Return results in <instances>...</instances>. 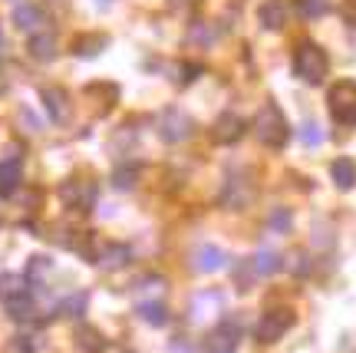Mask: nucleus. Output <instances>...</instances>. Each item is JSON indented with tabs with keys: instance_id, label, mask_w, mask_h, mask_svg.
I'll list each match as a JSON object with an SVG mask.
<instances>
[{
	"instance_id": "nucleus-29",
	"label": "nucleus",
	"mask_w": 356,
	"mask_h": 353,
	"mask_svg": "<svg viewBox=\"0 0 356 353\" xmlns=\"http://www.w3.org/2000/svg\"><path fill=\"white\" fill-rule=\"evenodd\" d=\"M291 261H287V267H291V274L293 278H304L307 271H310V258H307L304 251H293V254H287Z\"/></svg>"
},
{
	"instance_id": "nucleus-28",
	"label": "nucleus",
	"mask_w": 356,
	"mask_h": 353,
	"mask_svg": "<svg viewBox=\"0 0 356 353\" xmlns=\"http://www.w3.org/2000/svg\"><path fill=\"white\" fill-rule=\"evenodd\" d=\"M188 40H198L202 47H211V43H215V30H211V26L204 24V20H198V24H191Z\"/></svg>"
},
{
	"instance_id": "nucleus-22",
	"label": "nucleus",
	"mask_w": 356,
	"mask_h": 353,
	"mask_svg": "<svg viewBox=\"0 0 356 353\" xmlns=\"http://www.w3.org/2000/svg\"><path fill=\"white\" fill-rule=\"evenodd\" d=\"M280 254L277 251H270V248H261V251L254 254V271L261 274V278H270V274H277L280 271Z\"/></svg>"
},
{
	"instance_id": "nucleus-17",
	"label": "nucleus",
	"mask_w": 356,
	"mask_h": 353,
	"mask_svg": "<svg viewBox=\"0 0 356 353\" xmlns=\"http://www.w3.org/2000/svg\"><path fill=\"white\" fill-rule=\"evenodd\" d=\"M50 274H53V258L33 254L30 265H26V284H30V288H43V284L50 281Z\"/></svg>"
},
{
	"instance_id": "nucleus-24",
	"label": "nucleus",
	"mask_w": 356,
	"mask_h": 353,
	"mask_svg": "<svg viewBox=\"0 0 356 353\" xmlns=\"http://www.w3.org/2000/svg\"><path fill=\"white\" fill-rule=\"evenodd\" d=\"M86 304H89V294L86 290H76V294H70L60 301V314L63 317H83L86 314Z\"/></svg>"
},
{
	"instance_id": "nucleus-25",
	"label": "nucleus",
	"mask_w": 356,
	"mask_h": 353,
	"mask_svg": "<svg viewBox=\"0 0 356 353\" xmlns=\"http://www.w3.org/2000/svg\"><path fill=\"white\" fill-rule=\"evenodd\" d=\"M297 10L304 20H317L323 13H330V0H297Z\"/></svg>"
},
{
	"instance_id": "nucleus-3",
	"label": "nucleus",
	"mask_w": 356,
	"mask_h": 353,
	"mask_svg": "<svg viewBox=\"0 0 356 353\" xmlns=\"http://www.w3.org/2000/svg\"><path fill=\"white\" fill-rule=\"evenodd\" d=\"M96 195H99V185H96V178H89V175H70L60 185V198L73 212H92Z\"/></svg>"
},
{
	"instance_id": "nucleus-23",
	"label": "nucleus",
	"mask_w": 356,
	"mask_h": 353,
	"mask_svg": "<svg viewBox=\"0 0 356 353\" xmlns=\"http://www.w3.org/2000/svg\"><path fill=\"white\" fill-rule=\"evenodd\" d=\"M139 317L145 324H152V327H162L168 320V311L162 301H139Z\"/></svg>"
},
{
	"instance_id": "nucleus-36",
	"label": "nucleus",
	"mask_w": 356,
	"mask_h": 353,
	"mask_svg": "<svg viewBox=\"0 0 356 353\" xmlns=\"http://www.w3.org/2000/svg\"><path fill=\"white\" fill-rule=\"evenodd\" d=\"M7 86H10V70H7V66H0V96L7 93Z\"/></svg>"
},
{
	"instance_id": "nucleus-4",
	"label": "nucleus",
	"mask_w": 356,
	"mask_h": 353,
	"mask_svg": "<svg viewBox=\"0 0 356 353\" xmlns=\"http://www.w3.org/2000/svg\"><path fill=\"white\" fill-rule=\"evenodd\" d=\"M327 109L340 126H356V83L353 79H340L333 83L327 93Z\"/></svg>"
},
{
	"instance_id": "nucleus-1",
	"label": "nucleus",
	"mask_w": 356,
	"mask_h": 353,
	"mask_svg": "<svg viewBox=\"0 0 356 353\" xmlns=\"http://www.w3.org/2000/svg\"><path fill=\"white\" fill-rule=\"evenodd\" d=\"M293 73L300 76L304 83H310V86L323 83V76L330 73V60H327L323 47H317L314 40H300L293 47Z\"/></svg>"
},
{
	"instance_id": "nucleus-31",
	"label": "nucleus",
	"mask_w": 356,
	"mask_h": 353,
	"mask_svg": "<svg viewBox=\"0 0 356 353\" xmlns=\"http://www.w3.org/2000/svg\"><path fill=\"white\" fill-rule=\"evenodd\" d=\"M320 139H323V132H320L317 123H304V129H300V142L314 149V146H320Z\"/></svg>"
},
{
	"instance_id": "nucleus-20",
	"label": "nucleus",
	"mask_w": 356,
	"mask_h": 353,
	"mask_svg": "<svg viewBox=\"0 0 356 353\" xmlns=\"http://www.w3.org/2000/svg\"><path fill=\"white\" fill-rule=\"evenodd\" d=\"M330 178L337 182V189L350 191V189L356 185V162H353V159H346V155L333 159V165H330Z\"/></svg>"
},
{
	"instance_id": "nucleus-12",
	"label": "nucleus",
	"mask_w": 356,
	"mask_h": 353,
	"mask_svg": "<svg viewBox=\"0 0 356 353\" xmlns=\"http://www.w3.org/2000/svg\"><path fill=\"white\" fill-rule=\"evenodd\" d=\"M225 265H228V254L221 251V248H215V244H202V248L195 251V258H191V267L202 271V274H215V271H221Z\"/></svg>"
},
{
	"instance_id": "nucleus-10",
	"label": "nucleus",
	"mask_w": 356,
	"mask_h": 353,
	"mask_svg": "<svg viewBox=\"0 0 356 353\" xmlns=\"http://www.w3.org/2000/svg\"><path fill=\"white\" fill-rule=\"evenodd\" d=\"M221 307H225V294H221V290H202V294L191 297V314L188 317L195 324H204V320L211 314H218Z\"/></svg>"
},
{
	"instance_id": "nucleus-14",
	"label": "nucleus",
	"mask_w": 356,
	"mask_h": 353,
	"mask_svg": "<svg viewBox=\"0 0 356 353\" xmlns=\"http://www.w3.org/2000/svg\"><path fill=\"white\" fill-rule=\"evenodd\" d=\"M13 26L26 30V33H40V30H47V13L40 7H33V3H20L13 10Z\"/></svg>"
},
{
	"instance_id": "nucleus-32",
	"label": "nucleus",
	"mask_w": 356,
	"mask_h": 353,
	"mask_svg": "<svg viewBox=\"0 0 356 353\" xmlns=\"http://www.w3.org/2000/svg\"><path fill=\"white\" fill-rule=\"evenodd\" d=\"M3 353H33V343H30V337H13V340L3 347Z\"/></svg>"
},
{
	"instance_id": "nucleus-2",
	"label": "nucleus",
	"mask_w": 356,
	"mask_h": 353,
	"mask_svg": "<svg viewBox=\"0 0 356 353\" xmlns=\"http://www.w3.org/2000/svg\"><path fill=\"white\" fill-rule=\"evenodd\" d=\"M254 136L261 146L267 149H280L284 142L291 139V126H287V119L284 113L277 109V102H264L254 116Z\"/></svg>"
},
{
	"instance_id": "nucleus-33",
	"label": "nucleus",
	"mask_w": 356,
	"mask_h": 353,
	"mask_svg": "<svg viewBox=\"0 0 356 353\" xmlns=\"http://www.w3.org/2000/svg\"><path fill=\"white\" fill-rule=\"evenodd\" d=\"M168 353H198V350H195V343H191L188 337H172V343H168Z\"/></svg>"
},
{
	"instance_id": "nucleus-27",
	"label": "nucleus",
	"mask_w": 356,
	"mask_h": 353,
	"mask_svg": "<svg viewBox=\"0 0 356 353\" xmlns=\"http://www.w3.org/2000/svg\"><path fill=\"white\" fill-rule=\"evenodd\" d=\"M291 225H293V218H291V212H287V208H274V212H270V218H267V228H270V231H280V235H287V231H291Z\"/></svg>"
},
{
	"instance_id": "nucleus-9",
	"label": "nucleus",
	"mask_w": 356,
	"mask_h": 353,
	"mask_svg": "<svg viewBox=\"0 0 356 353\" xmlns=\"http://www.w3.org/2000/svg\"><path fill=\"white\" fill-rule=\"evenodd\" d=\"M244 132H248V123H244L241 116L225 113V116H218L215 119V126H211V139H215L218 146H234Z\"/></svg>"
},
{
	"instance_id": "nucleus-34",
	"label": "nucleus",
	"mask_w": 356,
	"mask_h": 353,
	"mask_svg": "<svg viewBox=\"0 0 356 353\" xmlns=\"http://www.w3.org/2000/svg\"><path fill=\"white\" fill-rule=\"evenodd\" d=\"M343 17L350 26H356V0H343Z\"/></svg>"
},
{
	"instance_id": "nucleus-18",
	"label": "nucleus",
	"mask_w": 356,
	"mask_h": 353,
	"mask_svg": "<svg viewBox=\"0 0 356 353\" xmlns=\"http://www.w3.org/2000/svg\"><path fill=\"white\" fill-rule=\"evenodd\" d=\"M30 294V284H26L24 274H0V301L10 304V301H20Z\"/></svg>"
},
{
	"instance_id": "nucleus-35",
	"label": "nucleus",
	"mask_w": 356,
	"mask_h": 353,
	"mask_svg": "<svg viewBox=\"0 0 356 353\" xmlns=\"http://www.w3.org/2000/svg\"><path fill=\"white\" fill-rule=\"evenodd\" d=\"M20 119L26 123V129H30V132H37V129H40V123L33 119V113H26V109H20Z\"/></svg>"
},
{
	"instance_id": "nucleus-37",
	"label": "nucleus",
	"mask_w": 356,
	"mask_h": 353,
	"mask_svg": "<svg viewBox=\"0 0 356 353\" xmlns=\"http://www.w3.org/2000/svg\"><path fill=\"white\" fill-rule=\"evenodd\" d=\"M96 3H99V7H109V3H113V0H96Z\"/></svg>"
},
{
	"instance_id": "nucleus-13",
	"label": "nucleus",
	"mask_w": 356,
	"mask_h": 353,
	"mask_svg": "<svg viewBox=\"0 0 356 353\" xmlns=\"http://www.w3.org/2000/svg\"><path fill=\"white\" fill-rule=\"evenodd\" d=\"M20 178H24V162L20 155H7L0 162V198H7L13 191L20 189Z\"/></svg>"
},
{
	"instance_id": "nucleus-8",
	"label": "nucleus",
	"mask_w": 356,
	"mask_h": 353,
	"mask_svg": "<svg viewBox=\"0 0 356 353\" xmlns=\"http://www.w3.org/2000/svg\"><path fill=\"white\" fill-rule=\"evenodd\" d=\"M238 343H241L238 324H234V320H225V324H218V327L204 337V353H234Z\"/></svg>"
},
{
	"instance_id": "nucleus-19",
	"label": "nucleus",
	"mask_w": 356,
	"mask_h": 353,
	"mask_svg": "<svg viewBox=\"0 0 356 353\" xmlns=\"http://www.w3.org/2000/svg\"><path fill=\"white\" fill-rule=\"evenodd\" d=\"M73 343H76L79 353H102L106 350V337H102L96 327H76V334H73Z\"/></svg>"
},
{
	"instance_id": "nucleus-26",
	"label": "nucleus",
	"mask_w": 356,
	"mask_h": 353,
	"mask_svg": "<svg viewBox=\"0 0 356 353\" xmlns=\"http://www.w3.org/2000/svg\"><path fill=\"white\" fill-rule=\"evenodd\" d=\"M33 297L26 294V297H20V301H10L7 304V314L13 317V320H33Z\"/></svg>"
},
{
	"instance_id": "nucleus-30",
	"label": "nucleus",
	"mask_w": 356,
	"mask_h": 353,
	"mask_svg": "<svg viewBox=\"0 0 356 353\" xmlns=\"http://www.w3.org/2000/svg\"><path fill=\"white\" fill-rule=\"evenodd\" d=\"M136 172H139V168H136V165H126V168H115V189H132V185H136Z\"/></svg>"
},
{
	"instance_id": "nucleus-21",
	"label": "nucleus",
	"mask_w": 356,
	"mask_h": 353,
	"mask_svg": "<svg viewBox=\"0 0 356 353\" xmlns=\"http://www.w3.org/2000/svg\"><path fill=\"white\" fill-rule=\"evenodd\" d=\"M106 47H109V37H106V33H86V37H76L73 53L83 56V60H89V56H99Z\"/></svg>"
},
{
	"instance_id": "nucleus-6",
	"label": "nucleus",
	"mask_w": 356,
	"mask_h": 353,
	"mask_svg": "<svg viewBox=\"0 0 356 353\" xmlns=\"http://www.w3.org/2000/svg\"><path fill=\"white\" fill-rule=\"evenodd\" d=\"M195 132V123H191L188 113H181L178 106H168L159 116V136L165 142H185Z\"/></svg>"
},
{
	"instance_id": "nucleus-15",
	"label": "nucleus",
	"mask_w": 356,
	"mask_h": 353,
	"mask_svg": "<svg viewBox=\"0 0 356 353\" xmlns=\"http://www.w3.org/2000/svg\"><path fill=\"white\" fill-rule=\"evenodd\" d=\"M30 56L40 60V63H50L56 60V37H53L50 30H40V33H30Z\"/></svg>"
},
{
	"instance_id": "nucleus-5",
	"label": "nucleus",
	"mask_w": 356,
	"mask_h": 353,
	"mask_svg": "<svg viewBox=\"0 0 356 353\" xmlns=\"http://www.w3.org/2000/svg\"><path fill=\"white\" fill-rule=\"evenodd\" d=\"M293 324H297V317H293L291 307H274V311H267V314L257 320L254 337L261 343H274V340H280V337H284Z\"/></svg>"
},
{
	"instance_id": "nucleus-16",
	"label": "nucleus",
	"mask_w": 356,
	"mask_h": 353,
	"mask_svg": "<svg viewBox=\"0 0 356 353\" xmlns=\"http://www.w3.org/2000/svg\"><path fill=\"white\" fill-rule=\"evenodd\" d=\"M257 20H261L264 30H280L287 24V3L284 0H264L261 10H257Z\"/></svg>"
},
{
	"instance_id": "nucleus-7",
	"label": "nucleus",
	"mask_w": 356,
	"mask_h": 353,
	"mask_svg": "<svg viewBox=\"0 0 356 353\" xmlns=\"http://www.w3.org/2000/svg\"><path fill=\"white\" fill-rule=\"evenodd\" d=\"M254 198V185H251V178L241 175V172H231L228 182H225V195H221V202L225 208H234V212H241L248 208Z\"/></svg>"
},
{
	"instance_id": "nucleus-11",
	"label": "nucleus",
	"mask_w": 356,
	"mask_h": 353,
	"mask_svg": "<svg viewBox=\"0 0 356 353\" xmlns=\"http://www.w3.org/2000/svg\"><path fill=\"white\" fill-rule=\"evenodd\" d=\"M40 100H43L53 123H66L70 119V96H66V89L47 86V89H40Z\"/></svg>"
}]
</instances>
